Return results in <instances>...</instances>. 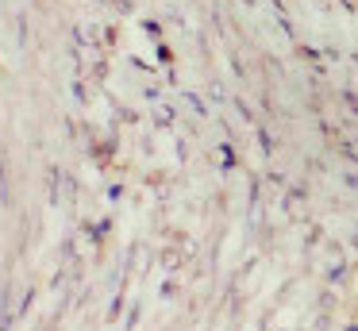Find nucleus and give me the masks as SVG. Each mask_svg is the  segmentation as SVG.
Wrapping results in <instances>:
<instances>
[{"label": "nucleus", "instance_id": "obj_1", "mask_svg": "<svg viewBox=\"0 0 358 331\" xmlns=\"http://www.w3.org/2000/svg\"><path fill=\"white\" fill-rule=\"evenodd\" d=\"M343 150H347V154H350V158H355V162H358V139H347V146H343Z\"/></svg>", "mask_w": 358, "mask_h": 331}]
</instances>
